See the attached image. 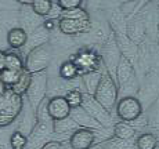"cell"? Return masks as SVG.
<instances>
[{
	"mask_svg": "<svg viewBox=\"0 0 159 149\" xmlns=\"http://www.w3.org/2000/svg\"><path fill=\"white\" fill-rule=\"evenodd\" d=\"M100 79H101V72H98V71L89 72V73L83 75V77H82V86H83V89L86 90L87 94L94 95L97 87H98Z\"/></svg>",
	"mask_w": 159,
	"mask_h": 149,
	"instance_id": "cell-18",
	"label": "cell"
},
{
	"mask_svg": "<svg viewBox=\"0 0 159 149\" xmlns=\"http://www.w3.org/2000/svg\"><path fill=\"white\" fill-rule=\"evenodd\" d=\"M145 7V6H144ZM126 35L127 37L133 42L134 44H143L147 37V28H145V20H144V11L140 10L136 15L129 20L126 24Z\"/></svg>",
	"mask_w": 159,
	"mask_h": 149,
	"instance_id": "cell-7",
	"label": "cell"
},
{
	"mask_svg": "<svg viewBox=\"0 0 159 149\" xmlns=\"http://www.w3.org/2000/svg\"><path fill=\"white\" fill-rule=\"evenodd\" d=\"M115 111L120 121L125 123H133L143 115V104L137 97H120Z\"/></svg>",
	"mask_w": 159,
	"mask_h": 149,
	"instance_id": "cell-4",
	"label": "cell"
},
{
	"mask_svg": "<svg viewBox=\"0 0 159 149\" xmlns=\"http://www.w3.org/2000/svg\"><path fill=\"white\" fill-rule=\"evenodd\" d=\"M21 73H22V72H15V71H10V69H4L3 72H0V80H2L8 89H11L18 81Z\"/></svg>",
	"mask_w": 159,
	"mask_h": 149,
	"instance_id": "cell-29",
	"label": "cell"
},
{
	"mask_svg": "<svg viewBox=\"0 0 159 149\" xmlns=\"http://www.w3.org/2000/svg\"><path fill=\"white\" fill-rule=\"evenodd\" d=\"M64 97H65V99L68 101V104L72 109L79 108L82 105V101H83V91L80 89H73L71 91H68Z\"/></svg>",
	"mask_w": 159,
	"mask_h": 149,
	"instance_id": "cell-28",
	"label": "cell"
},
{
	"mask_svg": "<svg viewBox=\"0 0 159 149\" xmlns=\"http://www.w3.org/2000/svg\"><path fill=\"white\" fill-rule=\"evenodd\" d=\"M51 8H53V2H50V0H35L32 4L33 13L39 15L40 18L48 17Z\"/></svg>",
	"mask_w": 159,
	"mask_h": 149,
	"instance_id": "cell-25",
	"label": "cell"
},
{
	"mask_svg": "<svg viewBox=\"0 0 159 149\" xmlns=\"http://www.w3.org/2000/svg\"><path fill=\"white\" fill-rule=\"evenodd\" d=\"M120 57H122V54L119 51L118 44H116L115 36L111 32L109 36L107 37V40L101 44V59H102V64L105 65V69L112 76L115 73L119 61H120Z\"/></svg>",
	"mask_w": 159,
	"mask_h": 149,
	"instance_id": "cell-6",
	"label": "cell"
},
{
	"mask_svg": "<svg viewBox=\"0 0 159 149\" xmlns=\"http://www.w3.org/2000/svg\"><path fill=\"white\" fill-rule=\"evenodd\" d=\"M6 69V53L0 51V72Z\"/></svg>",
	"mask_w": 159,
	"mask_h": 149,
	"instance_id": "cell-33",
	"label": "cell"
},
{
	"mask_svg": "<svg viewBox=\"0 0 159 149\" xmlns=\"http://www.w3.org/2000/svg\"><path fill=\"white\" fill-rule=\"evenodd\" d=\"M96 142V131L87 129H78L69 137L68 145L72 149H91Z\"/></svg>",
	"mask_w": 159,
	"mask_h": 149,
	"instance_id": "cell-11",
	"label": "cell"
},
{
	"mask_svg": "<svg viewBox=\"0 0 159 149\" xmlns=\"http://www.w3.org/2000/svg\"><path fill=\"white\" fill-rule=\"evenodd\" d=\"M79 129V126L73 121L71 116L66 117L62 120H57L53 121V131L54 134H60V135H65V134H73L76 130Z\"/></svg>",
	"mask_w": 159,
	"mask_h": 149,
	"instance_id": "cell-16",
	"label": "cell"
},
{
	"mask_svg": "<svg viewBox=\"0 0 159 149\" xmlns=\"http://www.w3.org/2000/svg\"><path fill=\"white\" fill-rule=\"evenodd\" d=\"M64 149H72V148H71V147H69V145H68V147H65Z\"/></svg>",
	"mask_w": 159,
	"mask_h": 149,
	"instance_id": "cell-38",
	"label": "cell"
},
{
	"mask_svg": "<svg viewBox=\"0 0 159 149\" xmlns=\"http://www.w3.org/2000/svg\"><path fill=\"white\" fill-rule=\"evenodd\" d=\"M82 108L93 117L94 120H97L100 124L105 129V127H111L112 126V115L107 111L105 108H102L98 102L96 101L93 95L87 93H83V101H82Z\"/></svg>",
	"mask_w": 159,
	"mask_h": 149,
	"instance_id": "cell-5",
	"label": "cell"
},
{
	"mask_svg": "<svg viewBox=\"0 0 159 149\" xmlns=\"http://www.w3.org/2000/svg\"><path fill=\"white\" fill-rule=\"evenodd\" d=\"M136 135V130L133 129L130 123H125V121H118L114 124V137L119 139H134Z\"/></svg>",
	"mask_w": 159,
	"mask_h": 149,
	"instance_id": "cell-21",
	"label": "cell"
},
{
	"mask_svg": "<svg viewBox=\"0 0 159 149\" xmlns=\"http://www.w3.org/2000/svg\"><path fill=\"white\" fill-rule=\"evenodd\" d=\"M24 7L25 8H22L20 11V14H18V22H20V28H22L28 35H30L33 30H36L39 26L43 25L44 21L39 15L33 13L32 6L30 7L29 6H24Z\"/></svg>",
	"mask_w": 159,
	"mask_h": 149,
	"instance_id": "cell-12",
	"label": "cell"
},
{
	"mask_svg": "<svg viewBox=\"0 0 159 149\" xmlns=\"http://www.w3.org/2000/svg\"><path fill=\"white\" fill-rule=\"evenodd\" d=\"M93 97L109 113L114 111V108L118 104V97H119L118 86H116L114 76L109 73L107 69L101 72V79H100L98 87H97Z\"/></svg>",
	"mask_w": 159,
	"mask_h": 149,
	"instance_id": "cell-1",
	"label": "cell"
},
{
	"mask_svg": "<svg viewBox=\"0 0 159 149\" xmlns=\"http://www.w3.org/2000/svg\"><path fill=\"white\" fill-rule=\"evenodd\" d=\"M54 3H56L62 11H68V10H73V8L82 7L80 0H58V2H54Z\"/></svg>",
	"mask_w": 159,
	"mask_h": 149,
	"instance_id": "cell-30",
	"label": "cell"
},
{
	"mask_svg": "<svg viewBox=\"0 0 159 149\" xmlns=\"http://www.w3.org/2000/svg\"><path fill=\"white\" fill-rule=\"evenodd\" d=\"M72 108L69 106L68 101L65 99V97H53V98L47 99V113L51 117L53 121L62 120L71 116Z\"/></svg>",
	"mask_w": 159,
	"mask_h": 149,
	"instance_id": "cell-9",
	"label": "cell"
},
{
	"mask_svg": "<svg viewBox=\"0 0 159 149\" xmlns=\"http://www.w3.org/2000/svg\"><path fill=\"white\" fill-rule=\"evenodd\" d=\"M30 80H32V75L24 69L22 73H21V76H20V79H18V81L11 87L10 90L13 91L14 94H17V95H21V97L25 95L26 91H28V89H29V86H30Z\"/></svg>",
	"mask_w": 159,
	"mask_h": 149,
	"instance_id": "cell-23",
	"label": "cell"
},
{
	"mask_svg": "<svg viewBox=\"0 0 159 149\" xmlns=\"http://www.w3.org/2000/svg\"><path fill=\"white\" fill-rule=\"evenodd\" d=\"M6 69H10V71H15V72H22L25 69V61L15 51L6 53Z\"/></svg>",
	"mask_w": 159,
	"mask_h": 149,
	"instance_id": "cell-22",
	"label": "cell"
},
{
	"mask_svg": "<svg viewBox=\"0 0 159 149\" xmlns=\"http://www.w3.org/2000/svg\"><path fill=\"white\" fill-rule=\"evenodd\" d=\"M71 117L73 119L76 124L79 126V129H87L91 131H101L104 127L98 123L97 120H94L90 115L84 111L82 106L79 108H73L71 111Z\"/></svg>",
	"mask_w": 159,
	"mask_h": 149,
	"instance_id": "cell-13",
	"label": "cell"
},
{
	"mask_svg": "<svg viewBox=\"0 0 159 149\" xmlns=\"http://www.w3.org/2000/svg\"><path fill=\"white\" fill-rule=\"evenodd\" d=\"M0 149H2V147H0Z\"/></svg>",
	"mask_w": 159,
	"mask_h": 149,
	"instance_id": "cell-39",
	"label": "cell"
},
{
	"mask_svg": "<svg viewBox=\"0 0 159 149\" xmlns=\"http://www.w3.org/2000/svg\"><path fill=\"white\" fill-rule=\"evenodd\" d=\"M158 44H159V42H158Z\"/></svg>",
	"mask_w": 159,
	"mask_h": 149,
	"instance_id": "cell-40",
	"label": "cell"
},
{
	"mask_svg": "<svg viewBox=\"0 0 159 149\" xmlns=\"http://www.w3.org/2000/svg\"><path fill=\"white\" fill-rule=\"evenodd\" d=\"M91 149H101V147H100V145H96V147H93Z\"/></svg>",
	"mask_w": 159,
	"mask_h": 149,
	"instance_id": "cell-36",
	"label": "cell"
},
{
	"mask_svg": "<svg viewBox=\"0 0 159 149\" xmlns=\"http://www.w3.org/2000/svg\"><path fill=\"white\" fill-rule=\"evenodd\" d=\"M58 30L62 35L72 37V36L79 35H87L93 30V22L89 21H76V20H68V18H60L58 20Z\"/></svg>",
	"mask_w": 159,
	"mask_h": 149,
	"instance_id": "cell-8",
	"label": "cell"
},
{
	"mask_svg": "<svg viewBox=\"0 0 159 149\" xmlns=\"http://www.w3.org/2000/svg\"><path fill=\"white\" fill-rule=\"evenodd\" d=\"M157 36H158V42H159V24H158V28H157Z\"/></svg>",
	"mask_w": 159,
	"mask_h": 149,
	"instance_id": "cell-35",
	"label": "cell"
},
{
	"mask_svg": "<svg viewBox=\"0 0 159 149\" xmlns=\"http://www.w3.org/2000/svg\"><path fill=\"white\" fill-rule=\"evenodd\" d=\"M54 58V48L50 43L33 48L25 57V71L30 75L44 72L48 69L51 61Z\"/></svg>",
	"mask_w": 159,
	"mask_h": 149,
	"instance_id": "cell-2",
	"label": "cell"
},
{
	"mask_svg": "<svg viewBox=\"0 0 159 149\" xmlns=\"http://www.w3.org/2000/svg\"><path fill=\"white\" fill-rule=\"evenodd\" d=\"M10 147L11 149H26V147H28V137L17 130L10 137Z\"/></svg>",
	"mask_w": 159,
	"mask_h": 149,
	"instance_id": "cell-27",
	"label": "cell"
},
{
	"mask_svg": "<svg viewBox=\"0 0 159 149\" xmlns=\"http://www.w3.org/2000/svg\"><path fill=\"white\" fill-rule=\"evenodd\" d=\"M79 75H80V71L73 61H65L64 64H61L58 69V76L64 80H75L79 77Z\"/></svg>",
	"mask_w": 159,
	"mask_h": 149,
	"instance_id": "cell-19",
	"label": "cell"
},
{
	"mask_svg": "<svg viewBox=\"0 0 159 149\" xmlns=\"http://www.w3.org/2000/svg\"><path fill=\"white\" fill-rule=\"evenodd\" d=\"M139 93L141 94L143 99H151V104L159 98V75L149 71L145 73L143 83L140 84Z\"/></svg>",
	"mask_w": 159,
	"mask_h": 149,
	"instance_id": "cell-10",
	"label": "cell"
},
{
	"mask_svg": "<svg viewBox=\"0 0 159 149\" xmlns=\"http://www.w3.org/2000/svg\"><path fill=\"white\" fill-rule=\"evenodd\" d=\"M136 139H119L116 137L107 138L100 144L101 149H133Z\"/></svg>",
	"mask_w": 159,
	"mask_h": 149,
	"instance_id": "cell-17",
	"label": "cell"
},
{
	"mask_svg": "<svg viewBox=\"0 0 159 149\" xmlns=\"http://www.w3.org/2000/svg\"><path fill=\"white\" fill-rule=\"evenodd\" d=\"M147 119H148V127L159 133V98L149 105Z\"/></svg>",
	"mask_w": 159,
	"mask_h": 149,
	"instance_id": "cell-24",
	"label": "cell"
},
{
	"mask_svg": "<svg viewBox=\"0 0 159 149\" xmlns=\"http://www.w3.org/2000/svg\"><path fill=\"white\" fill-rule=\"evenodd\" d=\"M157 11H158V21H159V4H157Z\"/></svg>",
	"mask_w": 159,
	"mask_h": 149,
	"instance_id": "cell-37",
	"label": "cell"
},
{
	"mask_svg": "<svg viewBox=\"0 0 159 149\" xmlns=\"http://www.w3.org/2000/svg\"><path fill=\"white\" fill-rule=\"evenodd\" d=\"M7 91H8V87L0 80V98H3V97L7 94Z\"/></svg>",
	"mask_w": 159,
	"mask_h": 149,
	"instance_id": "cell-34",
	"label": "cell"
},
{
	"mask_svg": "<svg viewBox=\"0 0 159 149\" xmlns=\"http://www.w3.org/2000/svg\"><path fill=\"white\" fill-rule=\"evenodd\" d=\"M26 42H28V33L20 26H15L7 32V44L13 50L24 48L26 46Z\"/></svg>",
	"mask_w": 159,
	"mask_h": 149,
	"instance_id": "cell-15",
	"label": "cell"
},
{
	"mask_svg": "<svg viewBox=\"0 0 159 149\" xmlns=\"http://www.w3.org/2000/svg\"><path fill=\"white\" fill-rule=\"evenodd\" d=\"M61 18H68V20H76V21H89L90 20V14L87 13V10L79 7V8H73V10L62 11Z\"/></svg>",
	"mask_w": 159,
	"mask_h": 149,
	"instance_id": "cell-26",
	"label": "cell"
},
{
	"mask_svg": "<svg viewBox=\"0 0 159 149\" xmlns=\"http://www.w3.org/2000/svg\"><path fill=\"white\" fill-rule=\"evenodd\" d=\"M48 39H50V32L42 25V26H39L36 30H33L30 35H28V42H26V46L24 48H26L28 53H29V51H32L33 48L48 43Z\"/></svg>",
	"mask_w": 159,
	"mask_h": 149,
	"instance_id": "cell-14",
	"label": "cell"
},
{
	"mask_svg": "<svg viewBox=\"0 0 159 149\" xmlns=\"http://www.w3.org/2000/svg\"><path fill=\"white\" fill-rule=\"evenodd\" d=\"M48 90V75L47 71L39 72V73L32 75V80H30V86L26 91V102L30 105V108L36 112L39 105L46 99Z\"/></svg>",
	"mask_w": 159,
	"mask_h": 149,
	"instance_id": "cell-3",
	"label": "cell"
},
{
	"mask_svg": "<svg viewBox=\"0 0 159 149\" xmlns=\"http://www.w3.org/2000/svg\"><path fill=\"white\" fill-rule=\"evenodd\" d=\"M15 119H17V115L10 113V112H7V111H3V109H0V127L10 126V124L13 123Z\"/></svg>",
	"mask_w": 159,
	"mask_h": 149,
	"instance_id": "cell-31",
	"label": "cell"
},
{
	"mask_svg": "<svg viewBox=\"0 0 159 149\" xmlns=\"http://www.w3.org/2000/svg\"><path fill=\"white\" fill-rule=\"evenodd\" d=\"M64 148H65V145L61 141H56V139H50L42 147V149H64Z\"/></svg>",
	"mask_w": 159,
	"mask_h": 149,
	"instance_id": "cell-32",
	"label": "cell"
},
{
	"mask_svg": "<svg viewBox=\"0 0 159 149\" xmlns=\"http://www.w3.org/2000/svg\"><path fill=\"white\" fill-rule=\"evenodd\" d=\"M158 144H159V138L154 133H149V131L140 134L136 139L137 149H157Z\"/></svg>",
	"mask_w": 159,
	"mask_h": 149,
	"instance_id": "cell-20",
	"label": "cell"
}]
</instances>
